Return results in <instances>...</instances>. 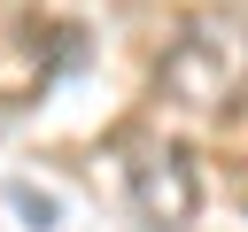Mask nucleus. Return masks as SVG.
<instances>
[{
    "mask_svg": "<svg viewBox=\"0 0 248 232\" xmlns=\"http://www.w3.org/2000/svg\"><path fill=\"white\" fill-rule=\"evenodd\" d=\"M132 201H140V217H147L155 232H186L194 209H202L194 162H186L178 147H147V155L132 162Z\"/></svg>",
    "mask_w": 248,
    "mask_h": 232,
    "instance_id": "2",
    "label": "nucleus"
},
{
    "mask_svg": "<svg viewBox=\"0 0 248 232\" xmlns=\"http://www.w3.org/2000/svg\"><path fill=\"white\" fill-rule=\"evenodd\" d=\"M155 101H170L186 116H217V108L248 101V23L225 8L186 15L155 62Z\"/></svg>",
    "mask_w": 248,
    "mask_h": 232,
    "instance_id": "1",
    "label": "nucleus"
}]
</instances>
